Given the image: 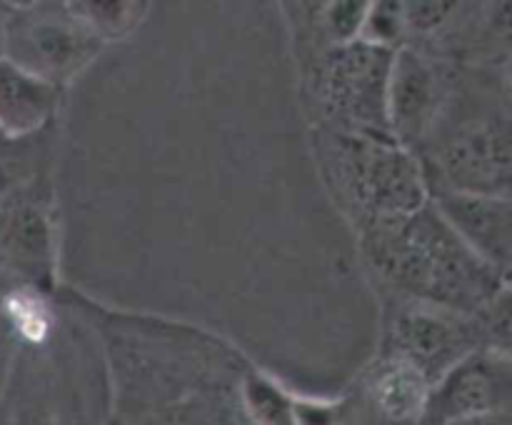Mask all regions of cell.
<instances>
[{"label":"cell","instance_id":"cell-15","mask_svg":"<svg viewBox=\"0 0 512 425\" xmlns=\"http://www.w3.org/2000/svg\"><path fill=\"white\" fill-rule=\"evenodd\" d=\"M370 5L373 3L325 5L323 25H320V30H325L330 45H345V43H353L355 38H360V28H363Z\"/></svg>","mask_w":512,"mask_h":425},{"label":"cell","instance_id":"cell-12","mask_svg":"<svg viewBox=\"0 0 512 425\" xmlns=\"http://www.w3.org/2000/svg\"><path fill=\"white\" fill-rule=\"evenodd\" d=\"M0 258L25 275H45L50 265V228L35 203H15L0 215Z\"/></svg>","mask_w":512,"mask_h":425},{"label":"cell","instance_id":"cell-3","mask_svg":"<svg viewBox=\"0 0 512 425\" xmlns=\"http://www.w3.org/2000/svg\"><path fill=\"white\" fill-rule=\"evenodd\" d=\"M395 50L353 40L313 60V100L325 123L388 133V80Z\"/></svg>","mask_w":512,"mask_h":425},{"label":"cell","instance_id":"cell-10","mask_svg":"<svg viewBox=\"0 0 512 425\" xmlns=\"http://www.w3.org/2000/svg\"><path fill=\"white\" fill-rule=\"evenodd\" d=\"M430 380L398 355L385 353L368 375V398L380 418L393 425H413L425 418Z\"/></svg>","mask_w":512,"mask_h":425},{"label":"cell","instance_id":"cell-4","mask_svg":"<svg viewBox=\"0 0 512 425\" xmlns=\"http://www.w3.org/2000/svg\"><path fill=\"white\" fill-rule=\"evenodd\" d=\"M103 40L68 5H28L8 13L5 60L55 85L73 78L95 58Z\"/></svg>","mask_w":512,"mask_h":425},{"label":"cell","instance_id":"cell-5","mask_svg":"<svg viewBox=\"0 0 512 425\" xmlns=\"http://www.w3.org/2000/svg\"><path fill=\"white\" fill-rule=\"evenodd\" d=\"M478 348L488 345L475 315L413 298L395 303L385 353L408 360L430 380V385L438 383L453 365Z\"/></svg>","mask_w":512,"mask_h":425},{"label":"cell","instance_id":"cell-8","mask_svg":"<svg viewBox=\"0 0 512 425\" xmlns=\"http://www.w3.org/2000/svg\"><path fill=\"white\" fill-rule=\"evenodd\" d=\"M510 393V353L478 348L433 385L423 420L430 425H445L473 415L510 410Z\"/></svg>","mask_w":512,"mask_h":425},{"label":"cell","instance_id":"cell-17","mask_svg":"<svg viewBox=\"0 0 512 425\" xmlns=\"http://www.w3.org/2000/svg\"><path fill=\"white\" fill-rule=\"evenodd\" d=\"M10 310H13V318L18 323V328L23 330L28 338H40L45 333V310L40 308L38 300H33L30 295H18V298L10 303Z\"/></svg>","mask_w":512,"mask_h":425},{"label":"cell","instance_id":"cell-6","mask_svg":"<svg viewBox=\"0 0 512 425\" xmlns=\"http://www.w3.org/2000/svg\"><path fill=\"white\" fill-rule=\"evenodd\" d=\"M510 153L508 110L463 120L435 148V193L453 190L510 198Z\"/></svg>","mask_w":512,"mask_h":425},{"label":"cell","instance_id":"cell-16","mask_svg":"<svg viewBox=\"0 0 512 425\" xmlns=\"http://www.w3.org/2000/svg\"><path fill=\"white\" fill-rule=\"evenodd\" d=\"M453 3H405L400 5V20H403V33L413 30L418 35H430L440 30V25L453 18Z\"/></svg>","mask_w":512,"mask_h":425},{"label":"cell","instance_id":"cell-14","mask_svg":"<svg viewBox=\"0 0 512 425\" xmlns=\"http://www.w3.org/2000/svg\"><path fill=\"white\" fill-rule=\"evenodd\" d=\"M245 398H248L250 413L260 425H298L293 400L285 398L273 385L255 380V383L248 385Z\"/></svg>","mask_w":512,"mask_h":425},{"label":"cell","instance_id":"cell-18","mask_svg":"<svg viewBox=\"0 0 512 425\" xmlns=\"http://www.w3.org/2000/svg\"><path fill=\"white\" fill-rule=\"evenodd\" d=\"M445 425H512L510 410H498V413H485V415H473V418L453 420V423Z\"/></svg>","mask_w":512,"mask_h":425},{"label":"cell","instance_id":"cell-11","mask_svg":"<svg viewBox=\"0 0 512 425\" xmlns=\"http://www.w3.org/2000/svg\"><path fill=\"white\" fill-rule=\"evenodd\" d=\"M58 105V88L10 60H0V133L10 140L38 133Z\"/></svg>","mask_w":512,"mask_h":425},{"label":"cell","instance_id":"cell-1","mask_svg":"<svg viewBox=\"0 0 512 425\" xmlns=\"http://www.w3.org/2000/svg\"><path fill=\"white\" fill-rule=\"evenodd\" d=\"M358 225L368 263L403 298L475 315L508 285L453 233L430 200L408 215L365 218Z\"/></svg>","mask_w":512,"mask_h":425},{"label":"cell","instance_id":"cell-9","mask_svg":"<svg viewBox=\"0 0 512 425\" xmlns=\"http://www.w3.org/2000/svg\"><path fill=\"white\" fill-rule=\"evenodd\" d=\"M433 205L453 233L480 260L508 278L512 255V205L500 195L443 193L433 195Z\"/></svg>","mask_w":512,"mask_h":425},{"label":"cell","instance_id":"cell-21","mask_svg":"<svg viewBox=\"0 0 512 425\" xmlns=\"http://www.w3.org/2000/svg\"><path fill=\"white\" fill-rule=\"evenodd\" d=\"M50 425H63V423H50Z\"/></svg>","mask_w":512,"mask_h":425},{"label":"cell","instance_id":"cell-2","mask_svg":"<svg viewBox=\"0 0 512 425\" xmlns=\"http://www.w3.org/2000/svg\"><path fill=\"white\" fill-rule=\"evenodd\" d=\"M318 153L333 188L355 218L408 215L428 203V183L420 163L393 135L340 128H318Z\"/></svg>","mask_w":512,"mask_h":425},{"label":"cell","instance_id":"cell-13","mask_svg":"<svg viewBox=\"0 0 512 425\" xmlns=\"http://www.w3.org/2000/svg\"><path fill=\"white\" fill-rule=\"evenodd\" d=\"M140 3H68V10L78 15L90 30L98 33V38H110V35H125L140 18Z\"/></svg>","mask_w":512,"mask_h":425},{"label":"cell","instance_id":"cell-19","mask_svg":"<svg viewBox=\"0 0 512 425\" xmlns=\"http://www.w3.org/2000/svg\"><path fill=\"white\" fill-rule=\"evenodd\" d=\"M10 165H13V140L0 133V178L8 175Z\"/></svg>","mask_w":512,"mask_h":425},{"label":"cell","instance_id":"cell-20","mask_svg":"<svg viewBox=\"0 0 512 425\" xmlns=\"http://www.w3.org/2000/svg\"><path fill=\"white\" fill-rule=\"evenodd\" d=\"M5 30H8V10L0 5V60H5Z\"/></svg>","mask_w":512,"mask_h":425},{"label":"cell","instance_id":"cell-7","mask_svg":"<svg viewBox=\"0 0 512 425\" xmlns=\"http://www.w3.org/2000/svg\"><path fill=\"white\" fill-rule=\"evenodd\" d=\"M455 75L428 53L400 48L388 80V130L405 150L425 148L455 98Z\"/></svg>","mask_w":512,"mask_h":425}]
</instances>
